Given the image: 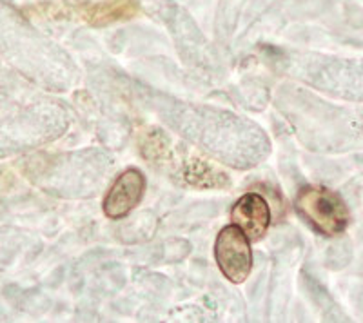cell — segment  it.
<instances>
[{"label": "cell", "mask_w": 363, "mask_h": 323, "mask_svg": "<svg viewBox=\"0 0 363 323\" xmlns=\"http://www.w3.org/2000/svg\"><path fill=\"white\" fill-rule=\"evenodd\" d=\"M298 215L323 237H338L349 227L351 212L342 196L327 187H303L294 200Z\"/></svg>", "instance_id": "1"}, {"label": "cell", "mask_w": 363, "mask_h": 323, "mask_svg": "<svg viewBox=\"0 0 363 323\" xmlns=\"http://www.w3.org/2000/svg\"><path fill=\"white\" fill-rule=\"evenodd\" d=\"M215 258L229 282L244 283L252 271L251 240L235 224L225 225L216 237Z\"/></svg>", "instance_id": "2"}, {"label": "cell", "mask_w": 363, "mask_h": 323, "mask_svg": "<svg viewBox=\"0 0 363 323\" xmlns=\"http://www.w3.org/2000/svg\"><path fill=\"white\" fill-rule=\"evenodd\" d=\"M145 193V176L140 169H125L109 187L104 198V215L111 220L128 216L142 202Z\"/></svg>", "instance_id": "3"}, {"label": "cell", "mask_w": 363, "mask_h": 323, "mask_svg": "<svg viewBox=\"0 0 363 323\" xmlns=\"http://www.w3.org/2000/svg\"><path fill=\"white\" fill-rule=\"evenodd\" d=\"M231 220L236 227L247 234L249 240H262L271 225V209L267 200L258 193L240 196L231 209Z\"/></svg>", "instance_id": "4"}, {"label": "cell", "mask_w": 363, "mask_h": 323, "mask_svg": "<svg viewBox=\"0 0 363 323\" xmlns=\"http://www.w3.org/2000/svg\"><path fill=\"white\" fill-rule=\"evenodd\" d=\"M138 4L135 0H102L84 9V18L91 26H108L113 22L125 21L136 15Z\"/></svg>", "instance_id": "5"}]
</instances>
